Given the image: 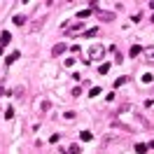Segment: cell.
I'll list each match as a JSON object with an SVG mask.
<instances>
[{
	"label": "cell",
	"instance_id": "cell-1",
	"mask_svg": "<svg viewBox=\"0 0 154 154\" xmlns=\"http://www.w3.org/2000/svg\"><path fill=\"white\" fill-rule=\"evenodd\" d=\"M103 56H105V47H103V45H94V47H89V51H87V63L100 61Z\"/></svg>",
	"mask_w": 154,
	"mask_h": 154
},
{
	"label": "cell",
	"instance_id": "cell-2",
	"mask_svg": "<svg viewBox=\"0 0 154 154\" xmlns=\"http://www.w3.org/2000/svg\"><path fill=\"white\" fill-rule=\"evenodd\" d=\"M143 56L147 63H154V47H145L143 49Z\"/></svg>",
	"mask_w": 154,
	"mask_h": 154
},
{
	"label": "cell",
	"instance_id": "cell-3",
	"mask_svg": "<svg viewBox=\"0 0 154 154\" xmlns=\"http://www.w3.org/2000/svg\"><path fill=\"white\" fill-rule=\"evenodd\" d=\"M10 40H12V35H10V30H2V35H0V45L5 47V45H10Z\"/></svg>",
	"mask_w": 154,
	"mask_h": 154
},
{
	"label": "cell",
	"instance_id": "cell-4",
	"mask_svg": "<svg viewBox=\"0 0 154 154\" xmlns=\"http://www.w3.org/2000/svg\"><path fill=\"white\" fill-rule=\"evenodd\" d=\"M63 51H66V45H56V47L51 49V54H54V56H61Z\"/></svg>",
	"mask_w": 154,
	"mask_h": 154
},
{
	"label": "cell",
	"instance_id": "cell-5",
	"mask_svg": "<svg viewBox=\"0 0 154 154\" xmlns=\"http://www.w3.org/2000/svg\"><path fill=\"white\" fill-rule=\"evenodd\" d=\"M128 54H131V56H140V54H143V47H140V45H133Z\"/></svg>",
	"mask_w": 154,
	"mask_h": 154
},
{
	"label": "cell",
	"instance_id": "cell-6",
	"mask_svg": "<svg viewBox=\"0 0 154 154\" xmlns=\"http://www.w3.org/2000/svg\"><path fill=\"white\" fill-rule=\"evenodd\" d=\"M91 138H94V135H91V131H82V133H79V140H82V143H89Z\"/></svg>",
	"mask_w": 154,
	"mask_h": 154
},
{
	"label": "cell",
	"instance_id": "cell-7",
	"mask_svg": "<svg viewBox=\"0 0 154 154\" xmlns=\"http://www.w3.org/2000/svg\"><path fill=\"white\" fill-rule=\"evenodd\" d=\"M17 58H19V51H14V54H10V56H7V61H5V63H7V66H12V63H14Z\"/></svg>",
	"mask_w": 154,
	"mask_h": 154
},
{
	"label": "cell",
	"instance_id": "cell-8",
	"mask_svg": "<svg viewBox=\"0 0 154 154\" xmlns=\"http://www.w3.org/2000/svg\"><path fill=\"white\" fill-rule=\"evenodd\" d=\"M94 7H89V10H82V12H77V17H79V19H84V17H89V14H94Z\"/></svg>",
	"mask_w": 154,
	"mask_h": 154
},
{
	"label": "cell",
	"instance_id": "cell-9",
	"mask_svg": "<svg viewBox=\"0 0 154 154\" xmlns=\"http://www.w3.org/2000/svg\"><path fill=\"white\" fill-rule=\"evenodd\" d=\"M135 152H138V154H143V152H147V145H143V143H138V145H135Z\"/></svg>",
	"mask_w": 154,
	"mask_h": 154
},
{
	"label": "cell",
	"instance_id": "cell-10",
	"mask_svg": "<svg viewBox=\"0 0 154 154\" xmlns=\"http://www.w3.org/2000/svg\"><path fill=\"white\" fill-rule=\"evenodd\" d=\"M107 70H110V63H103V66L98 68V72H100V75H107Z\"/></svg>",
	"mask_w": 154,
	"mask_h": 154
},
{
	"label": "cell",
	"instance_id": "cell-11",
	"mask_svg": "<svg viewBox=\"0 0 154 154\" xmlns=\"http://www.w3.org/2000/svg\"><path fill=\"white\" fill-rule=\"evenodd\" d=\"M126 82H128V77H119V79L115 82V87H124Z\"/></svg>",
	"mask_w": 154,
	"mask_h": 154
},
{
	"label": "cell",
	"instance_id": "cell-12",
	"mask_svg": "<svg viewBox=\"0 0 154 154\" xmlns=\"http://www.w3.org/2000/svg\"><path fill=\"white\" fill-rule=\"evenodd\" d=\"M98 33V28H91V30H87V33H84V35H87V38H94V35H96Z\"/></svg>",
	"mask_w": 154,
	"mask_h": 154
},
{
	"label": "cell",
	"instance_id": "cell-13",
	"mask_svg": "<svg viewBox=\"0 0 154 154\" xmlns=\"http://www.w3.org/2000/svg\"><path fill=\"white\" fill-rule=\"evenodd\" d=\"M5 117H7V119H12V117H14V107H7V112H5Z\"/></svg>",
	"mask_w": 154,
	"mask_h": 154
},
{
	"label": "cell",
	"instance_id": "cell-14",
	"mask_svg": "<svg viewBox=\"0 0 154 154\" xmlns=\"http://www.w3.org/2000/svg\"><path fill=\"white\" fill-rule=\"evenodd\" d=\"M98 94H100V89H98V87H94L91 91H89V96H98Z\"/></svg>",
	"mask_w": 154,
	"mask_h": 154
},
{
	"label": "cell",
	"instance_id": "cell-15",
	"mask_svg": "<svg viewBox=\"0 0 154 154\" xmlns=\"http://www.w3.org/2000/svg\"><path fill=\"white\" fill-rule=\"evenodd\" d=\"M152 82V75H143V84H149Z\"/></svg>",
	"mask_w": 154,
	"mask_h": 154
},
{
	"label": "cell",
	"instance_id": "cell-16",
	"mask_svg": "<svg viewBox=\"0 0 154 154\" xmlns=\"http://www.w3.org/2000/svg\"><path fill=\"white\" fill-rule=\"evenodd\" d=\"M23 21H26V19H23V17H14V23H17V26H21Z\"/></svg>",
	"mask_w": 154,
	"mask_h": 154
},
{
	"label": "cell",
	"instance_id": "cell-17",
	"mask_svg": "<svg viewBox=\"0 0 154 154\" xmlns=\"http://www.w3.org/2000/svg\"><path fill=\"white\" fill-rule=\"evenodd\" d=\"M2 49H5V47H2V45H0V56H2Z\"/></svg>",
	"mask_w": 154,
	"mask_h": 154
},
{
	"label": "cell",
	"instance_id": "cell-18",
	"mask_svg": "<svg viewBox=\"0 0 154 154\" xmlns=\"http://www.w3.org/2000/svg\"><path fill=\"white\" fill-rule=\"evenodd\" d=\"M152 21H154V17H152Z\"/></svg>",
	"mask_w": 154,
	"mask_h": 154
}]
</instances>
